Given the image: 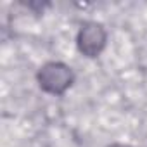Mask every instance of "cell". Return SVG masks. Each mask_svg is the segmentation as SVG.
Segmentation results:
<instances>
[{
	"label": "cell",
	"mask_w": 147,
	"mask_h": 147,
	"mask_svg": "<svg viewBox=\"0 0 147 147\" xmlns=\"http://www.w3.org/2000/svg\"><path fill=\"white\" fill-rule=\"evenodd\" d=\"M36 82L40 88L50 95H62L75 83V73L64 62H47L40 67Z\"/></svg>",
	"instance_id": "1"
},
{
	"label": "cell",
	"mask_w": 147,
	"mask_h": 147,
	"mask_svg": "<svg viewBox=\"0 0 147 147\" xmlns=\"http://www.w3.org/2000/svg\"><path fill=\"white\" fill-rule=\"evenodd\" d=\"M106 42H107V33H106V28L100 24V23H95V21H88L85 23L80 31H78V36H76V45H78V50L85 55V57H97L104 47H106Z\"/></svg>",
	"instance_id": "2"
},
{
	"label": "cell",
	"mask_w": 147,
	"mask_h": 147,
	"mask_svg": "<svg viewBox=\"0 0 147 147\" xmlns=\"http://www.w3.org/2000/svg\"><path fill=\"white\" fill-rule=\"evenodd\" d=\"M107 147H130V145H125V144H111Z\"/></svg>",
	"instance_id": "3"
}]
</instances>
